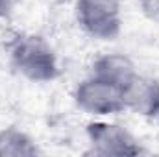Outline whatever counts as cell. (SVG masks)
<instances>
[{"instance_id": "8", "label": "cell", "mask_w": 159, "mask_h": 157, "mask_svg": "<svg viewBox=\"0 0 159 157\" xmlns=\"http://www.w3.org/2000/svg\"><path fill=\"white\" fill-rule=\"evenodd\" d=\"M137 2H139V7H141L143 15L148 20L159 24V0H137Z\"/></svg>"}, {"instance_id": "6", "label": "cell", "mask_w": 159, "mask_h": 157, "mask_svg": "<svg viewBox=\"0 0 159 157\" xmlns=\"http://www.w3.org/2000/svg\"><path fill=\"white\" fill-rule=\"evenodd\" d=\"M93 76L115 83L119 87H126L137 76L133 61L124 54H104L93 63Z\"/></svg>"}, {"instance_id": "2", "label": "cell", "mask_w": 159, "mask_h": 157, "mask_svg": "<svg viewBox=\"0 0 159 157\" xmlns=\"http://www.w3.org/2000/svg\"><path fill=\"white\" fill-rule=\"evenodd\" d=\"M76 20L87 35L100 41H113L122 32L120 4L113 0H78Z\"/></svg>"}, {"instance_id": "1", "label": "cell", "mask_w": 159, "mask_h": 157, "mask_svg": "<svg viewBox=\"0 0 159 157\" xmlns=\"http://www.w3.org/2000/svg\"><path fill=\"white\" fill-rule=\"evenodd\" d=\"M13 69L30 81L46 83L57 78L59 65L52 46L39 35H20L9 50Z\"/></svg>"}, {"instance_id": "3", "label": "cell", "mask_w": 159, "mask_h": 157, "mask_svg": "<svg viewBox=\"0 0 159 157\" xmlns=\"http://www.w3.org/2000/svg\"><path fill=\"white\" fill-rule=\"evenodd\" d=\"M74 102L81 111L96 117L117 115L126 109L124 89L96 76L83 79L74 89Z\"/></svg>"}, {"instance_id": "10", "label": "cell", "mask_w": 159, "mask_h": 157, "mask_svg": "<svg viewBox=\"0 0 159 157\" xmlns=\"http://www.w3.org/2000/svg\"><path fill=\"white\" fill-rule=\"evenodd\" d=\"M113 2H117V4H122V2H128V0H113Z\"/></svg>"}, {"instance_id": "5", "label": "cell", "mask_w": 159, "mask_h": 157, "mask_svg": "<svg viewBox=\"0 0 159 157\" xmlns=\"http://www.w3.org/2000/svg\"><path fill=\"white\" fill-rule=\"evenodd\" d=\"M124 105L126 109L137 113L139 117L159 118V81L148 76L137 74L124 87Z\"/></svg>"}, {"instance_id": "4", "label": "cell", "mask_w": 159, "mask_h": 157, "mask_svg": "<svg viewBox=\"0 0 159 157\" xmlns=\"http://www.w3.org/2000/svg\"><path fill=\"white\" fill-rule=\"evenodd\" d=\"M87 139L91 146L89 154H94V155L124 157L143 154L139 141L119 124L93 122L87 126Z\"/></svg>"}, {"instance_id": "7", "label": "cell", "mask_w": 159, "mask_h": 157, "mask_svg": "<svg viewBox=\"0 0 159 157\" xmlns=\"http://www.w3.org/2000/svg\"><path fill=\"white\" fill-rule=\"evenodd\" d=\"M37 154L35 141L22 129L15 126L0 129V157H32Z\"/></svg>"}, {"instance_id": "9", "label": "cell", "mask_w": 159, "mask_h": 157, "mask_svg": "<svg viewBox=\"0 0 159 157\" xmlns=\"http://www.w3.org/2000/svg\"><path fill=\"white\" fill-rule=\"evenodd\" d=\"M11 2H13V0H0V17H4V15L9 11Z\"/></svg>"}]
</instances>
